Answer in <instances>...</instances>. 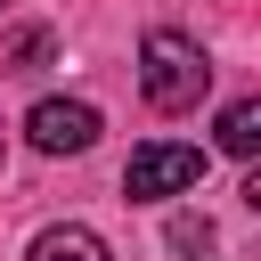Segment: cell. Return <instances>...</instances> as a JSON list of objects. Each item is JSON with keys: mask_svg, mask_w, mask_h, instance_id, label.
Returning <instances> with one entry per match:
<instances>
[{"mask_svg": "<svg viewBox=\"0 0 261 261\" xmlns=\"http://www.w3.org/2000/svg\"><path fill=\"white\" fill-rule=\"evenodd\" d=\"M139 90H147L155 114H188L212 90V65H204V49L188 33H147L139 41Z\"/></svg>", "mask_w": 261, "mask_h": 261, "instance_id": "cell-1", "label": "cell"}, {"mask_svg": "<svg viewBox=\"0 0 261 261\" xmlns=\"http://www.w3.org/2000/svg\"><path fill=\"white\" fill-rule=\"evenodd\" d=\"M196 179H204V147H188V139H147V147L122 163V196H130V204L188 196Z\"/></svg>", "mask_w": 261, "mask_h": 261, "instance_id": "cell-2", "label": "cell"}, {"mask_svg": "<svg viewBox=\"0 0 261 261\" xmlns=\"http://www.w3.org/2000/svg\"><path fill=\"white\" fill-rule=\"evenodd\" d=\"M98 106L90 98H41L33 114H24V139L41 147V155H82V147H98Z\"/></svg>", "mask_w": 261, "mask_h": 261, "instance_id": "cell-3", "label": "cell"}, {"mask_svg": "<svg viewBox=\"0 0 261 261\" xmlns=\"http://www.w3.org/2000/svg\"><path fill=\"white\" fill-rule=\"evenodd\" d=\"M220 155H237V163H261V98H237V106H220Z\"/></svg>", "mask_w": 261, "mask_h": 261, "instance_id": "cell-4", "label": "cell"}, {"mask_svg": "<svg viewBox=\"0 0 261 261\" xmlns=\"http://www.w3.org/2000/svg\"><path fill=\"white\" fill-rule=\"evenodd\" d=\"M24 261H106V245H98V228L57 220V228H41V237H33V253H24Z\"/></svg>", "mask_w": 261, "mask_h": 261, "instance_id": "cell-5", "label": "cell"}, {"mask_svg": "<svg viewBox=\"0 0 261 261\" xmlns=\"http://www.w3.org/2000/svg\"><path fill=\"white\" fill-rule=\"evenodd\" d=\"M33 65H49V33H41V24L8 33V73H33Z\"/></svg>", "mask_w": 261, "mask_h": 261, "instance_id": "cell-6", "label": "cell"}, {"mask_svg": "<svg viewBox=\"0 0 261 261\" xmlns=\"http://www.w3.org/2000/svg\"><path fill=\"white\" fill-rule=\"evenodd\" d=\"M171 253H188V261L212 253V220H204V212H179V220H171Z\"/></svg>", "mask_w": 261, "mask_h": 261, "instance_id": "cell-7", "label": "cell"}, {"mask_svg": "<svg viewBox=\"0 0 261 261\" xmlns=\"http://www.w3.org/2000/svg\"><path fill=\"white\" fill-rule=\"evenodd\" d=\"M245 204H253V220H261V163L245 171Z\"/></svg>", "mask_w": 261, "mask_h": 261, "instance_id": "cell-8", "label": "cell"}]
</instances>
